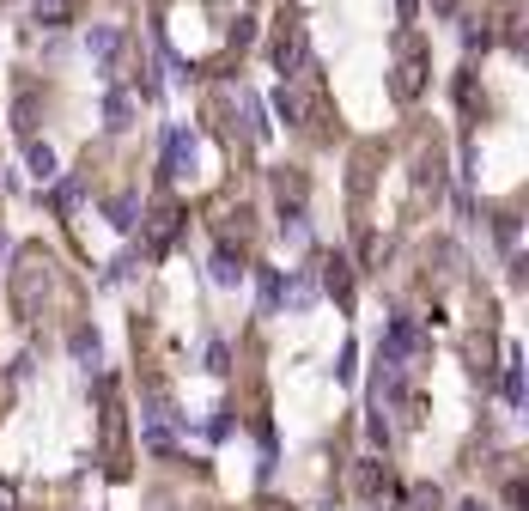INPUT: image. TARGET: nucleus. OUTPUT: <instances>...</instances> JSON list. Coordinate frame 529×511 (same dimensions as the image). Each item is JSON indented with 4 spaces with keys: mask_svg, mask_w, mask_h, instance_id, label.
Listing matches in <instances>:
<instances>
[{
    "mask_svg": "<svg viewBox=\"0 0 529 511\" xmlns=\"http://www.w3.org/2000/svg\"><path fill=\"white\" fill-rule=\"evenodd\" d=\"M280 116H286L292 128H305V134L329 140V92H323V73H317L311 61L280 80Z\"/></svg>",
    "mask_w": 529,
    "mask_h": 511,
    "instance_id": "nucleus-2",
    "label": "nucleus"
},
{
    "mask_svg": "<svg viewBox=\"0 0 529 511\" xmlns=\"http://www.w3.org/2000/svg\"><path fill=\"white\" fill-rule=\"evenodd\" d=\"M274 195H280L286 219H298V213H305V195H311L305 171H298V165H280V171H274Z\"/></svg>",
    "mask_w": 529,
    "mask_h": 511,
    "instance_id": "nucleus-8",
    "label": "nucleus"
},
{
    "mask_svg": "<svg viewBox=\"0 0 529 511\" xmlns=\"http://www.w3.org/2000/svg\"><path fill=\"white\" fill-rule=\"evenodd\" d=\"M505 402L523 408V365H517V347H505Z\"/></svg>",
    "mask_w": 529,
    "mask_h": 511,
    "instance_id": "nucleus-13",
    "label": "nucleus"
},
{
    "mask_svg": "<svg viewBox=\"0 0 529 511\" xmlns=\"http://www.w3.org/2000/svg\"><path fill=\"white\" fill-rule=\"evenodd\" d=\"M98 402H104V463H110V475H122L128 469V438H122V390H116V378H98Z\"/></svg>",
    "mask_w": 529,
    "mask_h": 511,
    "instance_id": "nucleus-4",
    "label": "nucleus"
},
{
    "mask_svg": "<svg viewBox=\"0 0 529 511\" xmlns=\"http://www.w3.org/2000/svg\"><path fill=\"white\" fill-rule=\"evenodd\" d=\"M323 286L335 292V305H341V311L353 305V268H347V256H329V262H323Z\"/></svg>",
    "mask_w": 529,
    "mask_h": 511,
    "instance_id": "nucleus-11",
    "label": "nucleus"
},
{
    "mask_svg": "<svg viewBox=\"0 0 529 511\" xmlns=\"http://www.w3.org/2000/svg\"><path fill=\"white\" fill-rule=\"evenodd\" d=\"M0 511H13V487L7 481H0Z\"/></svg>",
    "mask_w": 529,
    "mask_h": 511,
    "instance_id": "nucleus-19",
    "label": "nucleus"
},
{
    "mask_svg": "<svg viewBox=\"0 0 529 511\" xmlns=\"http://www.w3.org/2000/svg\"><path fill=\"white\" fill-rule=\"evenodd\" d=\"M408 511H438V487H432V481H420V487L408 493Z\"/></svg>",
    "mask_w": 529,
    "mask_h": 511,
    "instance_id": "nucleus-16",
    "label": "nucleus"
},
{
    "mask_svg": "<svg viewBox=\"0 0 529 511\" xmlns=\"http://www.w3.org/2000/svg\"><path fill=\"white\" fill-rule=\"evenodd\" d=\"M426 67H432V49L420 31H396V67H390V98L396 104H414L426 92Z\"/></svg>",
    "mask_w": 529,
    "mask_h": 511,
    "instance_id": "nucleus-3",
    "label": "nucleus"
},
{
    "mask_svg": "<svg viewBox=\"0 0 529 511\" xmlns=\"http://www.w3.org/2000/svg\"><path fill=\"white\" fill-rule=\"evenodd\" d=\"M457 511H487V505H481V499H469V505H457Z\"/></svg>",
    "mask_w": 529,
    "mask_h": 511,
    "instance_id": "nucleus-21",
    "label": "nucleus"
},
{
    "mask_svg": "<svg viewBox=\"0 0 529 511\" xmlns=\"http://www.w3.org/2000/svg\"><path fill=\"white\" fill-rule=\"evenodd\" d=\"M274 67H280V80L305 67V25H286V31L274 37Z\"/></svg>",
    "mask_w": 529,
    "mask_h": 511,
    "instance_id": "nucleus-10",
    "label": "nucleus"
},
{
    "mask_svg": "<svg viewBox=\"0 0 529 511\" xmlns=\"http://www.w3.org/2000/svg\"><path fill=\"white\" fill-rule=\"evenodd\" d=\"M177 226H183V207H177V195H159L153 207H146V256H153V262L171 250Z\"/></svg>",
    "mask_w": 529,
    "mask_h": 511,
    "instance_id": "nucleus-5",
    "label": "nucleus"
},
{
    "mask_svg": "<svg viewBox=\"0 0 529 511\" xmlns=\"http://www.w3.org/2000/svg\"><path fill=\"white\" fill-rule=\"evenodd\" d=\"M353 493H359V499H384V493H390V463L359 457V463H353Z\"/></svg>",
    "mask_w": 529,
    "mask_h": 511,
    "instance_id": "nucleus-9",
    "label": "nucleus"
},
{
    "mask_svg": "<svg viewBox=\"0 0 529 511\" xmlns=\"http://www.w3.org/2000/svg\"><path fill=\"white\" fill-rule=\"evenodd\" d=\"M13 311H19V323H43L49 317V299L61 292V268H55V256L43 250V244H25L19 256H13Z\"/></svg>",
    "mask_w": 529,
    "mask_h": 511,
    "instance_id": "nucleus-1",
    "label": "nucleus"
},
{
    "mask_svg": "<svg viewBox=\"0 0 529 511\" xmlns=\"http://www.w3.org/2000/svg\"><path fill=\"white\" fill-rule=\"evenodd\" d=\"M73 353H80V359H98V335H92V329H73Z\"/></svg>",
    "mask_w": 529,
    "mask_h": 511,
    "instance_id": "nucleus-18",
    "label": "nucleus"
},
{
    "mask_svg": "<svg viewBox=\"0 0 529 511\" xmlns=\"http://www.w3.org/2000/svg\"><path fill=\"white\" fill-rule=\"evenodd\" d=\"M37 19L43 25H67V0H37Z\"/></svg>",
    "mask_w": 529,
    "mask_h": 511,
    "instance_id": "nucleus-17",
    "label": "nucleus"
},
{
    "mask_svg": "<svg viewBox=\"0 0 529 511\" xmlns=\"http://www.w3.org/2000/svg\"><path fill=\"white\" fill-rule=\"evenodd\" d=\"M262 511H292V505H280V499H262Z\"/></svg>",
    "mask_w": 529,
    "mask_h": 511,
    "instance_id": "nucleus-20",
    "label": "nucleus"
},
{
    "mask_svg": "<svg viewBox=\"0 0 529 511\" xmlns=\"http://www.w3.org/2000/svg\"><path fill=\"white\" fill-rule=\"evenodd\" d=\"M213 232L225 238V250L238 244V256H244V244L256 238V213H250L244 201H219V207H213Z\"/></svg>",
    "mask_w": 529,
    "mask_h": 511,
    "instance_id": "nucleus-6",
    "label": "nucleus"
},
{
    "mask_svg": "<svg viewBox=\"0 0 529 511\" xmlns=\"http://www.w3.org/2000/svg\"><path fill=\"white\" fill-rule=\"evenodd\" d=\"M457 92H463V116H469V122H475V116H487V98L475 92V73H463V86H457Z\"/></svg>",
    "mask_w": 529,
    "mask_h": 511,
    "instance_id": "nucleus-14",
    "label": "nucleus"
},
{
    "mask_svg": "<svg viewBox=\"0 0 529 511\" xmlns=\"http://www.w3.org/2000/svg\"><path fill=\"white\" fill-rule=\"evenodd\" d=\"M523 7L529 0H499V7L487 13V37L493 43H523Z\"/></svg>",
    "mask_w": 529,
    "mask_h": 511,
    "instance_id": "nucleus-7",
    "label": "nucleus"
},
{
    "mask_svg": "<svg viewBox=\"0 0 529 511\" xmlns=\"http://www.w3.org/2000/svg\"><path fill=\"white\" fill-rule=\"evenodd\" d=\"M213 280H219V286H238V280H244V256H238V250H219V256H213Z\"/></svg>",
    "mask_w": 529,
    "mask_h": 511,
    "instance_id": "nucleus-12",
    "label": "nucleus"
},
{
    "mask_svg": "<svg viewBox=\"0 0 529 511\" xmlns=\"http://www.w3.org/2000/svg\"><path fill=\"white\" fill-rule=\"evenodd\" d=\"M31 171H37V183L55 177V153H49V146H37V140H31Z\"/></svg>",
    "mask_w": 529,
    "mask_h": 511,
    "instance_id": "nucleus-15",
    "label": "nucleus"
}]
</instances>
